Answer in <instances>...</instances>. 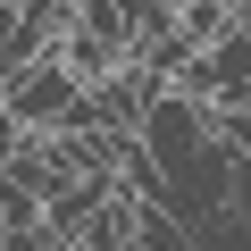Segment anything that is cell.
Returning <instances> with one entry per match:
<instances>
[{
	"label": "cell",
	"instance_id": "5",
	"mask_svg": "<svg viewBox=\"0 0 251 251\" xmlns=\"http://www.w3.org/2000/svg\"><path fill=\"white\" fill-rule=\"evenodd\" d=\"M9 151H17V117L0 109V159H9Z\"/></svg>",
	"mask_w": 251,
	"mask_h": 251
},
{
	"label": "cell",
	"instance_id": "4",
	"mask_svg": "<svg viewBox=\"0 0 251 251\" xmlns=\"http://www.w3.org/2000/svg\"><path fill=\"white\" fill-rule=\"evenodd\" d=\"M25 209H34V201H25L17 184H9V168H0V226H9V218H25Z\"/></svg>",
	"mask_w": 251,
	"mask_h": 251
},
{
	"label": "cell",
	"instance_id": "2",
	"mask_svg": "<svg viewBox=\"0 0 251 251\" xmlns=\"http://www.w3.org/2000/svg\"><path fill=\"white\" fill-rule=\"evenodd\" d=\"M134 251H193V226L168 209V201H134V234H126Z\"/></svg>",
	"mask_w": 251,
	"mask_h": 251
},
{
	"label": "cell",
	"instance_id": "6",
	"mask_svg": "<svg viewBox=\"0 0 251 251\" xmlns=\"http://www.w3.org/2000/svg\"><path fill=\"white\" fill-rule=\"evenodd\" d=\"M243 117H251V100H243Z\"/></svg>",
	"mask_w": 251,
	"mask_h": 251
},
{
	"label": "cell",
	"instance_id": "3",
	"mask_svg": "<svg viewBox=\"0 0 251 251\" xmlns=\"http://www.w3.org/2000/svg\"><path fill=\"white\" fill-rule=\"evenodd\" d=\"M0 251H67V243L50 234V218H42V209H25V218L0 226Z\"/></svg>",
	"mask_w": 251,
	"mask_h": 251
},
{
	"label": "cell",
	"instance_id": "1",
	"mask_svg": "<svg viewBox=\"0 0 251 251\" xmlns=\"http://www.w3.org/2000/svg\"><path fill=\"white\" fill-rule=\"evenodd\" d=\"M0 109L17 117V134H75L84 126V84L42 50V59H25V67L0 75Z\"/></svg>",
	"mask_w": 251,
	"mask_h": 251
}]
</instances>
